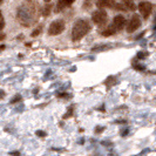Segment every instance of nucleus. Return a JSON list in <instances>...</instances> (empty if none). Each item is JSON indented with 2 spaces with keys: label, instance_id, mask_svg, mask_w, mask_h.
I'll return each instance as SVG.
<instances>
[{
  "label": "nucleus",
  "instance_id": "f257e3e1",
  "mask_svg": "<svg viewBox=\"0 0 156 156\" xmlns=\"http://www.w3.org/2000/svg\"><path fill=\"white\" fill-rule=\"evenodd\" d=\"M16 18L19 23L23 26H31L32 23H35L37 18V5L33 0L25 1L20 7L18 8Z\"/></svg>",
  "mask_w": 156,
  "mask_h": 156
},
{
  "label": "nucleus",
  "instance_id": "f03ea898",
  "mask_svg": "<svg viewBox=\"0 0 156 156\" xmlns=\"http://www.w3.org/2000/svg\"><path fill=\"white\" fill-rule=\"evenodd\" d=\"M90 31V25L85 19H79L73 25L72 30V39L73 41H79L83 37H86L88 32Z\"/></svg>",
  "mask_w": 156,
  "mask_h": 156
},
{
  "label": "nucleus",
  "instance_id": "7ed1b4c3",
  "mask_svg": "<svg viewBox=\"0 0 156 156\" xmlns=\"http://www.w3.org/2000/svg\"><path fill=\"white\" fill-rule=\"evenodd\" d=\"M107 18H108L107 12L103 8H100V9L95 11L93 14H92V20L98 26H103L105 23H107Z\"/></svg>",
  "mask_w": 156,
  "mask_h": 156
},
{
  "label": "nucleus",
  "instance_id": "20e7f679",
  "mask_svg": "<svg viewBox=\"0 0 156 156\" xmlns=\"http://www.w3.org/2000/svg\"><path fill=\"white\" fill-rule=\"evenodd\" d=\"M63 31H65V21L61 19L53 21L48 27V34L49 35H59Z\"/></svg>",
  "mask_w": 156,
  "mask_h": 156
},
{
  "label": "nucleus",
  "instance_id": "39448f33",
  "mask_svg": "<svg viewBox=\"0 0 156 156\" xmlns=\"http://www.w3.org/2000/svg\"><path fill=\"white\" fill-rule=\"evenodd\" d=\"M140 26H141L140 16L134 14V16L130 18V20L128 21V23H127V32H128V33H133V32L136 31Z\"/></svg>",
  "mask_w": 156,
  "mask_h": 156
},
{
  "label": "nucleus",
  "instance_id": "423d86ee",
  "mask_svg": "<svg viewBox=\"0 0 156 156\" xmlns=\"http://www.w3.org/2000/svg\"><path fill=\"white\" fill-rule=\"evenodd\" d=\"M139 11H140L141 16H143L144 19H147L150 14H151V11H153V5L148 2V1H142L139 5Z\"/></svg>",
  "mask_w": 156,
  "mask_h": 156
},
{
  "label": "nucleus",
  "instance_id": "0eeeda50",
  "mask_svg": "<svg viewBox=\"0 0 156 156\" xmlns=\"http://www.w3.org/2000/svg\"><path fill=\"white\" fill-rule=\"evenodd\" d=\"M126 23H127V20H126V18L123 16H116L114 18V20H113V26L115 27V30L117 32L121 31L122 28H125Z\"/></svg>",
  "mask_w": 156,
  "mask_h": 156
},
{
  "label": "nucleus",
  "instance_id": "6e6552de",
  "mask_svg": "<svg viewBox=\"0 0 156 156\" xmlns=\"http://www.w3.org/2000/svg\"><path fill=\"white\" fill-rule=\"evenodd\" d=\"M115 0H96V6L99 8L114 7Z\"/></svg>",
  "mask_w": 156,
  "mask_h": 156
},
{
  "label": "nucleus",
  "instance_id": "1a4fd4ad",
  "mask_svg": "<svg viewBox=\"0 0 156 156\" xmlns=\"http://www.w3.org/2000/svg\"><path fill=\"white\" fill-rule=\"evenodd\" d=\"M74 1H75V0H58V6H56L55 12H61L63 8L70 6Z\"/></svg>",
  "mask_w": 156,
  "mask_h": 156
},
{
  "label": "nucleus",
  "instance_id": "9d476101",
  "mask_svg": "<svg viewBox=\"0 0 156 156\" xmlns=\"http://www.w3.org/2000/svg\"><path fill=\"white\" fill-rule=\"evenodd\" d=\"M121 2L123 4V6L126 7L127 11H135L136 9V6H135L133 0H122Z\"/></svg>",
  "mask_w": 156,
  "mask_h": 156
},
{
  "label": "nucleus",
  "instance_id": "9b49d317",
  "mask_svg": "<svg viewBox=\"0 0 156 156\" xmlns=\"http://www.w3.org/2000/svg\"><path fill=\"white\" fill-rule=\"evenodd\" d=\"M116 30H115V27L112 25L109 27H107V28H105V31L101 32V34L103 37H110V35H114L115 33H116Z\"/></svg>",
  "mask_w": 156,
  "mask_h": 156
},
{
  "label": "nucleus",
  "instance_id": "f8f14e48",
  "mask_svg": "<svg viewBox=\"0 0 156 156\" xmlns=\"http://www.w3.org/2000/svg\"><path fill=\"white\" fill-rule=\"evenodd\" d=\"M51 9H52V5H46V6L44 7V11H42V16H48L51 14Z\"/></svg>",
  "mask_w": 156,
  "mask_h": 156
},
{
  "label": "nucleus",
  "instance_id": "ddd939ff",
  "mask_svg": "<svg viewBox=\"0 0 156 156\" xmlns=\"http://www.w3.org/2000/svg\"><path fill=\"white\" fill-rule=\"evenodd\" d=\"M92 6V0H86V2H83V9H89Z\"/></svg>",
  "mask_w": 156,
  "mask_h": 156
},
{
  "label": "nucleus",
  "instance_id": "4468645a",
  "mask_svg": "<svg viewBox=\"0 0 156 156\" xmlns=\"http://www.w3.org/2000/svg\"><path fill=\"white\" fill-rule=\"evenodd\" d=\"M20 100H21V96H20V95H16V96H14V99H13V100H11V103H16V101H20Z\"/></svg>",
  "mask_w": 156,
  "mask_h": 156
},
{
  "label": "nucleus",
  "instance_id": "2eb2a0df",
  "mask_svg": "<svg viewBox=\"0 0 156 156\" xmlns=\"http://www.w3.org/2000/svg\"><path fill=\"white\" fill-rule=\"evenodd\" d=\"M40 33H41V27H39L38 30H35V31L32 33V37H37V35H39Z\"/></svg>",
  "mask_w": 156,
  "mask_h": 156
},
{
  "label": "nucleus",
  "instance_id": "dca6fc26",
  "mask_svg": "<svg viewBox=\"0 0 156 156\" xmlns=\"http://www.w3.org/2000/svg\"><path fill=\"white\" fill-rule=\"evenodd\" d=\"M72 113H73V106H70V108H69V110H68V113H67V114H65V119H66V117H69V115H72Z\"/></svg>",
  "mask_w": 156,
  "mask_h": 156
},
{
  "label": "nucleus",
  "instance_id": "f3484780",
  "mask_svg": "<svg viewBox=\"0 0 156 156\" xmlns=\"http://www.w3.org/2000/svg\"><path fill=\"white\" fill-rule=\"evenodd\" d=\"M146 56H147V53H139V54H137V58H139V59H143V58H146Z\"/></svg>",
  "mask_w": 156,
  "mask_h": 156
},
{
  "label": "nucleus",
  "instance_id": "a211bd4d",
  "mask_svg": "<svg viewBox=\"0 0 156 156\" xmlns=\"http://www.w3.org/2000/svg\"><path fill=\"white\" fill-rule=\"evenodd\" d=\"M37 135H39V136H45L46 133H44V132H37Z\"/></svg>",
  "mask_w": 156,
  "mask_h": 156
},
{
  "label": "nucleus",
  "instance_id": "6ab92c4d",
  "mask_svg": "<svg viewBox=\"0 0 156 156\" xmlns=\"http://www.w3.org/2000/svg\"><path fill=\"white\" fill-rule=\"evenodd\" d=\"M13 156H20V153H18V151H13V153H11Z\"/></svg>",
  "mask_w": 156,
  "mask_h": 156
},
{
  "label": "nucleus",
  "instance_id": "aec40b11",
  "mask_svg": "<svg viewBox=\"0 0 156 156\" xmlns=\"http://www.w3.org/2000/svg\"><path fill=\"white\" fill-rule=\"evenodd\" d=\"M49 1H51V0H45V2H46V4L47 2H49Z\"/></svg>",
  "mask_w": 156,
  "mask_h": 156
}]
</instances>
